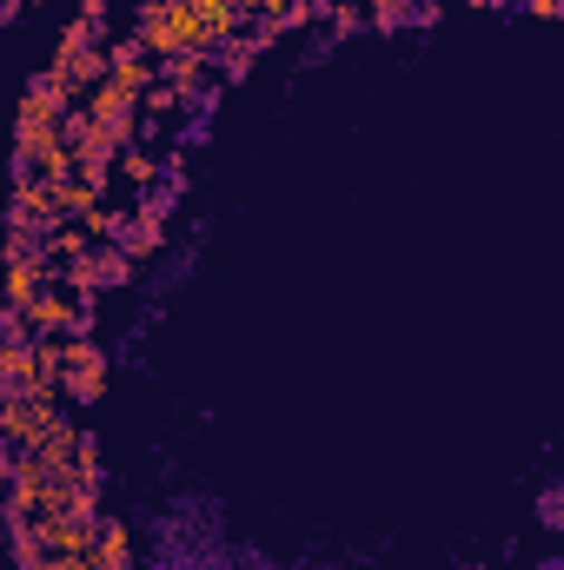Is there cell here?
<instances>
[{
  "label": "cell",
  "mask_w": 564,
  "mask_h": 570,
  "mask_svg": "<svg viewBox=\"0 0 564 570\" xmlns=\"http://www.w3.org/2000/svg\"><path fill=\"white\" fill-rule=\"evenodd\" d=\"M100 392H107V345H94V338H67L60 399H74V405H94Z\"/></svg>",
  "instance_id": "6da1fadb"
},
{
  "label": "cell",
  "mask_w": 564,
  "mask_h": 570,
  "mask_svg": "<svg viewBox=\"0 0 564 570\" xmlns=\"http://www.w3.org/2000/svg\"><path fill=\"white\" fill-rule=\"evenodd\" d=\"M54 419H60V399H0V444L33 451Z\"/></svg>",
  "instance_id": "7a4b0ae2"
},
{
  "label": "cell",
  "mask_w": 564,
  "mask_h": 570,
  "mask_svg": "<svg viewBox=\"0 0 564 570\" xmlns=\"http://www.w3.org/2000/svg\"><path fill=\"white\" fill-rule=\"evenodd\" d=\"M7 219H13V226H33V233H54V226L67 219V213H60V186L20 173V179H13V206H7Z\"/></svg>",
  "instance_id": "3957f363"
},
{
  "label": "cell",
  "mask_w": 564,
  "mask_h": 570,
  "mask_svg": "<svg viewBox=\"0 0 564 570\" xmlns=\"http://www.w3.org/2000/svg\"><path fill=\"white\" fill-rule=\"evenodd\" d=\"M54 285V259L47 253H27V259H0V305H27L33 292H47Z\"/></svg>",
  "instance_id": "277c9868"
},
{
  "label": "cell",
  "mask_w": 564,
  "mask_h": 570,
  "mask_svg": "<svg viewBox=\"0 0 564 570\" xmlns=\"http://www.w3.org/2000/svg\"><path fill=\"white\" fill-rule=\"evenodd\" d=\"M114 173H120L127 186H140V193H153V179H159V159H153V153H146L140 140H134V146H120V159H114Z\"/></svg>",
  "instance_id": "5b68a950"
},
{
  "label": "cell",
  "mask_w": 564,
  "mask_h": 570,
  "mask_svg": "<svg viewBox=\"0 0 564 570\" xmlns=\"http://www.w3.org/2000/svg\"><path fill=\"white\" fill-rule=\"evenodd\" d=\"M87 266H94V292H100V285H127L134 279V259H127L120 246H94Z\"/></svg>",
  "instance_id": "8992f818"
},
{
  "label": "cell",
  "mask_w": 564,
  "mask_h": 570,
  "mask_svg": "<svg viewBox=\"0 0 564 570\" xmlns=\"http://www.w3.org/2000/svg\"><path fill=\"white\" fill-rule=\"evenodd\" d=\"M366 20H372V27H406V20H412V0H372Z\"/></svg>",
  "instance_id": "52a82bcc"
},
{
  "label": "cell",
  "mask_w": 564,
  "mask_h": 570,
  "mask_svg": "<svg viewBox=\"0 0 564 570\" xmlns=\"http://www.w3.org/2000/svg\"><path fill=\"white\" fill-rule=\"evenodd\" d=\"M359 20H366V7H359V0H339V7H332V27H339V33H352Z\"/></svg>",
  "instance_id": "ba28073f"
},
{
  "label": "cell",
  "mask_w": 564,
  "mask_h": 570,
  "mask_svg": "<svg viewBox=\"0 0 564 570\" xmlns=\"http://www.w3.org/2000/svg\"><path fill=\"white\" fill-rule=\"evenodd\" d=\"M518 7H525L532 20H552V13H558V0H518Z\"/></svg>",
  "instance_id": "9c48e42d"
},
{
  "label": "cell",
  "mask_w": 564,
  "mask_h": 570,
  "mask_svg": "<svg viewBox=\"0 0 564 570\" xmlns=\"http://www.w3.org/2000/svg\"><path fill=\"white\" fill-rule=\"evenodd\" d=\"M13 478V444H0V484Z\"/></svg>",
  "instance_id": "30bf717a"
}]
</instances>
